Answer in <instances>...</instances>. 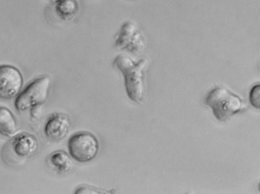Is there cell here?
Listing matches in <instances>:
<instances>
[{
    "instance_id": "cell-2",
    "label": "cell",
    "mask_w": 260,
    "mask_h": 194,
    "mask_svg": "<svg viewBox=\"0 0 260 194\" xmlns=\"http://www.w3.org/2000/svg\"><path fill=\"white\" fill-rule=\"evenodd\" d=\"M205 103L220 121L228 120L245 107V103L238 96L222 87H216L211 91L206 98Z\"/></svg>"
},
{
    "instance_id": "cell-9",
    "label": "cell",
    "mask_w": 260,
    "mask_h": 194,
    "mask_svg": "<svg viewBox=\"0 0 260 194\" xmlns=\"http://www.w3.org/2000/svg\"><path fill=\"white\" fill-rule=\"evenodd\" d=\"M54 5L56 14L64 21L73 19L79 11V5L76 0H56Z\"/></svg>"
},
{
    "instance_id": "cell-10",
    "label": "cell",
    "mask_w": 260,
    "mask_h": 194,
    "mask_svg": "<svg viewBox=\"0 0 260 194\" xmlns=\"http://www.w3.org/2000/svg\"><path fill=\"white\" fill-rule=\"evenodd\" d=\"M17 130V124L13 113L5 107H0V133L12 136Z\"/></svg>"
},
{
    "instance_id": "cell-7",
    "label": "cell",
    "mask_w": 260,
    "mask_h": 194,
    "mask_svg": "<svg viewBox=\"0 0 260 194\" xmlns=\"http://www.w3.org/2000/svg\"><path fill=\"white\" fill-rule=\"evenodd\" d=\"M70 128L69 118L61 113L52 115L45 126L46 135L52 140H58L64 138Z\"/></svg>"
},
{
    "instance_id": "cell-6",
    "label": "cell",
    "mask_w": 260,
    "mask_h": 194,
    "mask_svg": "<svg viewBox=\"0 0 260 194\" xmlns=\"http://www.w3.org/2000/svg\"><path fill=\"white\" fill-rule=\"evenodd\" d=\"M23 85L21 72L9 65L0 66V98L11 99L18 95Z\"/></svg>"
},
{
    "instance_id": "cell-8",
    "label": "cell",
    "mask_w": 260,
    "mask_h": 194,
    "mask_svg": "<svg viewBox=\"0 0 260 194\" xmlns=\"http://www.w3.org/2000/svg\"><path fill=\"white\" fill-rule=\"evenodd\" d=\"M38 141L35 137L28 133L16 135L12 141V148L19 157L27 158L35 153L38 148Z\"/></svg>"
},
{
    "instance_id": "cell-1",
    "label": "cell",
    "mask_w": 260,
    "mask_h": 194,
    "mask_svg": "<svg viewBox=\"0 0 260 194\" xmlns=\"http://www.w3.org/2000/svg\"><path fill=\"white\" fill-rule=\"evenodd\" d=\"M113 64L123 76L129 98L135 102H142L145 94L144 76L148 61L143 58L136 61L125 55L119 54L114 58Z\"/></svg>"
},
{
    "instance_id": "cell-4",
    "label": "cell",
    "mask_w": 260,
    "mask_h": 194,
    "mask_svg": "<svg viewBox=\"0 0 260 194\" xmlns=\"http://www.w3.org/2000/svg\"><path fill=\"white\" fill-rule=\"evenodd\" d=\"M68 148L72 157L79 162H87L97 155L99 144L96 138L87 132L77 133L68 141Z\"/></svg>"
},
{
    "instance_id": "cell-13",
    "label": "cell",
    "mask_w": 260,
    "mask_h": 194,
    "mask_svg": "<svg viewBox=\"0 0 260 194\" xmlns=\"http://www.w3.org/2000/svg\"><path fill=\"white\" fill-rule=\"evenodd\" d=\"M41 105L37 106L31 108L30 109V113L31 117L33 118L37 119L39 117L41 113Z\"/></svg>"
},
{
    "instance_id": "cell-5",
    "label": "cell",
    "mask_w": 260,
    "mask_h": 194,
    "mask_svg": "<svg viewBox=\"0 0 260 194\" xmlns=\"http://www.w3.org/2000/svg\"><path fill=\"white\" fill-rule=\"evenodd\" d=\"M114 45L118 49L132 54H138L144 48V35L136 24L127 20L115 34Z\"/></svg>"
},
{
    "instance_id": "cell-3",
    "label": "cell",
    "mask_w": 260,
    "mask_h": 194,
    "mask_svg": "<svg viewBox=\"0 0 260 194\" xmlns=\"http://www.w3.org/2000/svg\"><path fill=\"white\" fill-rule=\"evenodd\" d=\"M51 79L45 75L39 77L29 84L17 97L15 106L20 112L42 105L47 100Z\"/></svg>"
},
{
    "instance_id": "cell-12",
    "label": "cell",
    "mask_w": 260,
    "mask_h": 194,
    "mask_svg": "<svg viewBox=\"0 0 260 194\" xmlns=\"http://www.w3.org/2000/svg\"><path fill=\"white\" fill-rule=\"evenodd\" d=\"M260 86L259 85H255L251 90L250 93V101L251 104L256 108L260 105Z\"/></svg>"
},
{
    "instance_id": "cell-11",
    "label": "cell",
    "mask_w": 260,
    "mask_h": 194,
    "mask_svg": "<svg viewBox=\"0 0 260 194\" xmlns=\"http://www.w3.org/2000/svg\"><path fill=\"white\" fill-rule=\"evenodd\" d=\"M50 160L52 165L60 173L67 172L73 167L71 158L63 150L53 152L50 156Z\"/></svg>"
}]
</instances>
